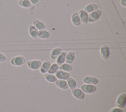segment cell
<instances>
[{
  "instance_id": "obj_1",
  "label": "cell",
  "mask_w": 126,
  "mask_h": 112,
  "mask_svg": "<svg viewBox=\"0 0 126 112\" xmlns=\"http://www.w3.org/2000/svg\"><path fill=\"white\" fill-rule=\"evenodd\" d=\"M101 15V11L99 9H96L88 14V22L92 23L97 21Z\"/></svg>"
},
{
  "instance_id": "obj_2",
  "label": "cell",
  "mask_w": 126,
  "mask_h": 112,
  "mask_svg": "<svg viewBox=\"0 0 126 112\" xmlns=\"http://www.w3.org/2000/svg\"><path fill=\"white\" fill-rule=\"evenodd\" d=\"M26 62V58L23 56H18L13 57L10 60V63L14 66H20L23 65Z\"/></svg>"
},
{
  "instance_id": "obj_3",
  "label": "cell",
  "mask_w": 126,
  "mask_h": 112,
  "mask_svg": "<svg viewBox=\"0 0 126 112\" xmlns=\"http://www.w3.org/2000/svg\"><path fill=\"white\" fill-rule=\"evenodd\" d=\"M126 103V95L125 93H121L117 97L116 101V105L118 108H123Z\"/></svg>"
},
{
  "instance_id": "obj_4",
  "label": "cell",
  "mask_w": 126,
  "mask_h": 112,
  "mask_svg": "<svg viewBox=\"0 0 126 112\" xmlns=\"http://www.w3.org/2000/svg\"><path fill=\"white\" fill-rule=\"evenodd\" d=\"M81 90L88 94L94 92L96 90V87L95 85L91 84H84L81 86Z\"/></svg>"
},
{
  "instance_id": "obj_5",
  "label": "cell",
  "mask_w": 126,
  "mask_h": 112,
  "mask_svg": "<svg viewBox=\"0 0 126 112\" xmlns=\"http://www.w3.org/2000/svg\"><path fill=\"white\" fill-rule=\"evenodd\" d=\"M27 64L31 69L37 70L40 68L42 64V62L39 60H32L28 61Z\"/></svg>"
},
{
  "instance_id": "obj_6",
  "label": "cell",
  "mask_w": 126,
  "mask_h": 112,
  "mask_svg": "<svg viewBox=\"0 0 126 112\" xmlns=\"http://www.w3.org/2000/svg\"><path fill=\"white\" fill-rule=\"evenodd\" d=\"M100 53L101 57L104 59H107L110 55V50L106 45H102L100 49Z\"/></svg>"
},
{
  "instance_id": "obj_7",
  "label": "cell",
  "mask_w": 126,
  "mask_h": 112,
  "mask_svg": "<svg viewBox=\"0 0 126 112\" xmlns=\"http://www.w3.org/2000/svg\"><path fill=\"white\" fill-rule=\"evenodd\" d=\"M71 92L73 96L77 99L82 100L85 97V94L84 92L79 88H74L72 90Z\"/></svg>"
},
{
  "instance_id": "obj_8",
  "label": "cell",
  "mask_w": 126,
  "mask_h": 112,
  "mask_svg": "<svg viewBox=\"0 0 126 112\" xmlns=\"http://www.w3.org/2000/svg\"><path fill=\"white\" fill-rule=\"evenodd\" d=\"M79 16L81 21L84 24H88V13H87L84 9H80L79 12H78Z\"/></svg>"
},
{
  "instance_id": "obj_9",
  "label": "cell",
  "mask_w": 126,
  "mask_h": 112,
  "mask_svg": "<svg viewBox=\"0 0 126 112\" xmlns=\"http://www.w3.org/2000/svg\"><path fill=\"white\" fill-rule=\"evenodd\" d=\"M83 81L86 84H91L94 85L98 83V80L96 77L91 76L85 77L83 79Z\"/></svg>"
},
{
  "instance_id": "obj_10",
  "label": "cell",
  "mask_w": 126,
  "mask_h": 112,
  "mask_svg": "<svg viewBox=\"0 0 126 112\" xmlns=\"http://www.w3.org/2000/svg\"><path fill=\"white\" fill-rule=\"evenodd\" d=\"M55 76L57 78L60 80H67L70 77V74L67 72H65L61 70H59L56 73Z\"/></svg>"
},
{
  "instance_id": "obj_11",
  "label": "cell",
  "mask_w": 126,
  "mask_h": 112,
  "mask_svg": "<svg viewBox=\"0 0 126 112\" xmlns=\"http://www.w3.org/2000/svg\"><path fill=\"white\" fill-rule=\"evenodd\" d=\"M51 64L49 60H46L44 61L40 67V72L42 74H45L49 70Z\"/></svg>"
},
{
  "instance_id": "obj_12",
  "label": "cell",
  "mask_w": 126,
  "mask_h": 112,
  "mask_svg": "<svg viewBox=\"0 0 126 112\" xmlns=\"http://www.w3.org/2000/svg\"><path fill=\"white\" fill-rule=\"evenodd\" d=\"M71 22L75 26H79L81 24V21L78 12H74L71 16Z\"/></svg>"
},
{
  "instance_id": "obj_13",
  "label": "cell",
  "mask_w": 126,
  "mask_h": 112,
  "mask_svg": "<svg viewBox=\"0 0 126 112\" xmlns=\"http://www.w3.org/2000/svg\"><path fill=\"white\" fill-rule=\"evenodd\" d=\"M51 36L50 32L46 29H42L38 30V37L41 39H48Z\"/></svg>"
},
{
  "instance_id": "obj_14",
  "label": "cell",
  "mask_w": 126,
  "mask_h": 112,
  "mask_svg": "<svg viewBox=\"0 0 126 112\" xmlns=\"http://www.w3.org/2000/svg\"><path fill=\"white\" fill-rule=\"evenodd\" d=\"M67 52L65 51H62L60 55L56 58V63L59 65H60L65 62L66 55Z\"/></svg>"
},
{
  "instance_id": "obj_15",
  "label": "cell",
  "mask_w": 126,
  "mask_h": 112,
  "mask_svg": "<svg viewBox=\"0 0 126 112\" xmlns=\"http://www.w3.org/2000/svg\"><path fill=\"white\" fill-rule=\"evenodd\" d=\"M63 51L60 48H56L52 50L50 54V57L53 60H55Z\"/></svg>"
},
{
  "instance_id": "obj_16",
  "label": "cell",
  "mask_w": 126,
  "mask_h": 112,
  "mask_svg": "<svg viewBox=\"0 0 126 112\" xmlns=\"http://www.w3.org/2000/svg\"><path fill=\"white\" fill-rule=\"evenodd\" d=\"M29 32L30 36L32 38L35 39L38 37V30L33 25H31L30 26L29 28Z\"/></svg>"
},
{
  "instance_id": "obj_17",
  "label": "cell",
  "mask_w": 126,
  "mask_h": 112,
  "mask_svg": "<svg viewBox=\"0 0 126 112\" xmlns=\"http://www.w3.org/2000/svg\"><path fill=\"white\" fill-rule=\"evenodd\" d=\"M33 25L38 30H42V29H45L46 26L44 24V23L37 19H35L33 20Z\"/></svg>"
},
{
  "instance_id": "obj_18",
  "label": "cell",
  "mask_w": 126,
  "mask_h": 112,
  "mask_svg": "<svg viewBox=\"0 0 126 112\" xmlns=\"http://www.w3.org/2000/svg\"><path fill=\"white\" fill-rule=\"evenodd\" d=\"M98 9V6L94 3H90L88 5H87L85 8H84V10L87 13H90L96 9Z\"/></svg>"
},
{
  "instance_id": "obj_19",
  "label": "cell",
  "mask_w": 126,
  "mask_h": 112,
  "mask_svg": "<svg viewBox=\"0 0 126 112\" xmlns=\"http://www.w3.org/2000/svg\"><path fill=\"white\" fill-rule=\"evenodd\" d=\"M55 84L58 87L63 89H66L68 87L66 81L64 80H57L55 82Z\"/></svg>"
},
{
  "instance_id": "obj_20",
  "label": "cell",
  "mask_w": 126,
  "mask_h": 112,
  "mask_svg": "<svg viewBox=\"0 0 126 112\" xmlns=\"http://www.w3.org/2000/svg\"><path fill=\"white\" fill-rule=\"evenodd\" d=\"M75 58V53L73 52H69L67 53L65 57V62L66 63L71 64L73 62Z\"/></svg>"
},
{
  "instance_id": "obj_21",
  "label": "cell",
  "mask_w": 126,
  "mask_h": 112,
  "mask_svg": "<svg viewBox=\"0 0 126 112\" xmlns=\"http://www.w3.org/2000/svg\"><path fill=\"white\" fill-rule=\"evenodd\" d=\"M59 69L68 72L72 69V66L71 64L63 63L59 66Z\"/></svg>"
},
{
  "instance_id": "obj_22",
  "label": "cell",
  "mask_w": 126,
  "mask_h": 112,
  "mask_svg": "<svg viewBox=\"0 0 126 112\" xmlns=\"http://www.w3.org/2000/svg\"><path fill=\"white\" fill-rule=\"evenodd\" d=\"M45 79L50 83H55L57 80V78L54 74L46 73L44 75Z\"/></svg>"
},
{
  "instance_id": "obj_23",
  "label": "cell",
  "mask_w": 126,
  "mask_h": 112,
  "mask_svg": "<svg viewBox=\"0 0 126 112\" xmlns=\"http://www.w3.org/2000/svg\"><path fill=\"white\" fill-rule=\"evenodd\" d=\"M59 70V65L58 64H57L56 63H54L51 65L50 68H49V70L48 71L47 73L52 74H54Z\"/></svg>"
},
{
  "instance_id": "obj_24",
  "label": "cell",
  "mask_w": 126,
  "mask_h": 112,
  "mask_svg": "<svg viewBox=\"0 0 126 112\" xmlns=\"http://www.w3.org/2000/svg\"><path fill=\"white\" fill-rule=\"evenodd\" d=\"M68 86L71 89L75 88L76 86V83L75 80L72 77H69L66 81Z\"/></svg>"
},
{
  "instance_id": "obj_25",
  "label": "cell",
  "mask_w": 126,
  "mask_h": 112,
  "mask_svg": "<svg viewBox=\"0 0 126 112\" xmlns=\"http://www.w3.org/2000/svg\"><path fill=\"white\" fill-rule=\"evenodd\" d=\"M18 4L20 6L24 8H29L32 5V3L30 0H20Z\"/></svg>"
},
{
  "instance_id": "obj_26",
  "label": "cell",
  "mask_w": 126,
  "mask_h": 112,
  "mask_svg": "<svg viewBox=\"0 0 126 112\" xmlns=\"http://www.w3.org/2000/svg\"><path fill=\"white\" fill-rule=\"evenodd\" d=\"M110 112H123V111L121 108L116 107V108H114L112 109H111V110L110 111Z\"/></svg>"
},
{
  "instance_id": "obj_27",
  "label": "cell",
  "mask_w": 126,
  "mask_h": 112,
  "mask_svg": "<svg viewBox=\"0 0 126 112\" xmlns=\"http://www.w3.org/2000/svg\"><path fill=\"white\" fill-rule=\"evenodd\" d=\"M6 60V57L2 53L0 52V62H4Z\"/></svg>"
},
{
  "instance_id": "obj_28",
  "label": "cell",
  "mask_w": 126,
  "mask_h": 112,
  "mask_svg": "<svg viewBox=\"0 0 126 112\" xmlns=\"http://www.w3.org/2000/svg\"><path fill=\"white\" fill-rule=\"evenodd\" d=\"M126 0H121V4L122 6L124 7H126Z\"/></svg>"
},
{
  "instance_id": "obj_29",
  "label": "cell",
  "mask_w": 126,
  "mask_h": 112,
  "mask_svg": "<svg viewBox=\"0 0 126 112\" xmlns=\"http://www.w3.org/2000/svg\"><path fill=\"white\" fill-rule=\"evenodd\" d=\"M30 1L32 3V4H36L38 2V0H30Z\"/></svg>"
}]
</instances>
